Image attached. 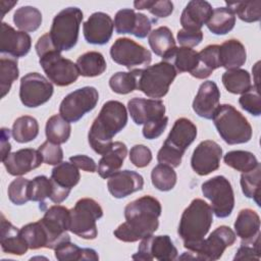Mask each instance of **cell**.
I'll use <instances>...</instances> for the list:
<instances>
[{
	"label": "cell",
	"instance_id": "1",
	"mask_svg": "<svg viewBox=\"0 0 261 261\" xmlns=\"http://www.w3.org/2000/svg\"><path fill=\"white\" fill-rule=\"evenodd\" d=\"M161 204L152 196H143L124 208L125 221L113 231L114 237L125 243H134L153 234L159 226Z\"/></svg>",
	"mask_w": 261,
	"mask_h": 261
},
{
	"label": "cell",
	"instance_id": "2",
	"mask_svg": "<svg viewBox=\"0 0 261 261\" xmlns=\"http://www.w3.org/2000/svg\"><path fill=\"white\" fill-rule=\"evenodd\" d=\"M126 123L127 111L121 102L110 100L104 103L88 134L91 148L100 155L105 154L113 144V137L122 130Z\"/></svg>",
	"mask_w": 261,
	"mask_h": 261
},
{
	"label": "cell",
	"instance_id": "3",
	"mask_svg": "<svg viewBox=\"0 0 261 261\" xmlns=\"http://www.w3.org/2000/svg\"><path fill=\"white\" fill-rule=\"evenodd\" d=\"M213 223V211L202 199H194L184 210L177 233L182 240L184 247L193 252L204 240Z\"/></svg>",
	"mask_w": 261,
	"mask_h": 261
},
{
	"label": "cell",
	"instance_id": "4",
	"mask_svg": "<svg viewBox=\"0 0 261 261\" xmlns=\"http://www.w3.org/2000/svg\"><path fill=\"white\" fill-rule=\"evenodd\" d=\"M196 137L197 127L190 119L185 117L176 119L161 149L158 151V162L171 167H178L186 150L195 141Z\"/></svg>",
	"mask_w": 261,
	"mask_h": 261
},
{
	"label": "cell",
	"instance_id": "5",
	"mask_svg": "<svg viewBox=\"0 0 261 261\" xmlns=\"http://www.w3.org/2000/svg\"><path fill=\"white\" fill-rule=\"evenodd\" d=\"M212 119L219 136L228 145L248 143L252 138L251 124L230 104L219 105Z\"/></svg>",
	"mask_w": 261,
	"mask_h": 261
},
{
	"label": "cell",
	"instance_id": "6",
	"mask_svg": "<svg viewBox=\"0 0 261 261\" xmlns=\"http://www.w3.org/2000/svg\"><path fill=\"white\" fill-rule=\"evenodd\" d=\"M83 18V12L77 7L64 8L54 16L49 36L59 52L68 51L75 46Z\"/></svg>",
	"mask_w": 261,
	"mask_h": 261
},
{
	"label": "cell",
	"instance_id": "7",
	"mask_svg": "<svg viewBox=\"0 0 261 261\" xmlns=\"http://www.w3.org/2000/svg\"><path fill=\"white\" fill-rule=\"evenodd\" d=\"M177 72L173 65L161 61L145 68H139L137 89L150 98H162L169 90Z\"/></svg>",
	"mask_w": 261,
	"mask_h": 261
},
{
	"label": "cell",
	"instance_id": "8",
	"mask_svg": "<svg viewBox=\"0 0 261 261\" xmlns=\"http://www.w3.org/2000/svg\"><path fill=\"white\" fill-rule=\"evenodd\" d=\"M103 216L100 204L91 198L80 199L69 209V231L85 240H94L98 236L96 222Z\"/></svg>",
	"mask_w": 261,
	"mask_h": 261
},
{
	"label": "cell",
	"instance_id": "9",
	"mask_svg": "<svg viewBox=\"0 0 261 261\" xmlns=\"http://www.w3.org/2000/svg\"><path fill=\"white\" fill-rule=\"evenodd\" d=\"M237 236L234 231L226 225H221L215 228L207 239H204L201 244L193 252H185L179 259H193L214 261L220 259L224 250L234 244Z\"/></svg>",
	"mask_w": 261,
	"mask_h": 261
},
{
	"label": "cell",
	"instance_id": "10",
	"mask_svg": "<svg viewBox=\"0 0 261 261\" xmlns=\"http://www.w3.org/2000/svg\"><path fill=\"white\" fill-rule=\"evenodd\" d=\"M57 49L49 50L39 56V63L50 82L58 87L69 86L74 83L80 71L76 63L64 58Z\"/></svg>",
	"mask_w": 261,
	"mask_h": 261
},
{
	"label": "cell",
	"instance_id": "11",
	"mask_svg": "<svg viewBox=\"0 0 261 261\" xmlns=\"http://www.w3.org/2000/svg\"><path fill=\"white\" fill-rule=\"evenodd\" d=\"M202 193L210 200L211 209L216 217L229 216L234 207V194L229 180L223 175H216L202 184Z\"/></svg>",
	"mask_w": 261,
	"mask_h": 261
},
{
	"label": "cell",
	"instance_id": "12",
	"mask_svg": "<svg viewBox=\"0 0 261 261\" xmlns=\"http://www.w3.org/2000/svg\"><path fill=\"white\" fill-rule=\"evenodd\" d=\"M98 100L99 94L96 88L90 86L80 88L63 98L59 106V114L68 122H76L96 107Z\"/></svg>",
	"mask_w": 261,
	"mask_h": 261
},
{
	"label": "cell",
	"instance_id": "13",
	"mask_svg": "<svg viewBox=\"0 0 261 261\" xmlns=\"http://www.w3.org/2000/svg\"><path fill=\"white\" fill-rule=\"evenodd\" d=\"M110 56L117 64L127 69L140 66H149L152 60L151 52L141 44L128 38L117 39L110 48Z\"/></svg>",
	"mask_w": 261,
	"mask_h": 261
},
{
	"label": "cell",
	"instance_id": "14",
	"mask_svg": "<svg viewBox=\"0 0 261 261\" xmlns=\"http://www.w3.org/2000/svg\"><path fill=\"white\" fill-rule=\"evenodd\" d=\"M53 85L38 72H30L20 79L19 99L29 108L39 107L50 100L53 95Z\"/></svg>",
	"mask_w": 261,
	"mask_h": 261
},
{
	"label": "cell",
	"instance_id": "15",
	"mask_svg": "<svg viewBox=\"0 0 261 261\" xmlns=\"http://www.w3.org/2000/svg\"><path fill=\"white\" fill-rule=\"evenodd\" d=\"M48 236V249H55L59 244L69 241V209L61 205H54L48 208L40 219Z\"/></svg>",
	"mask_w": 261,
	"mask_h": 261
},
{
	"label": "cell",
	"instance_id": "16",
	"mask_svg": "<svg viewBox=\"0 0 261 261\" xmlns=\"http://www.w3.org/2000/svg\"><path fill=\"white\" fill-rule=\"evenodd\" d=\"M177 249L173 245L170 237L164 236H149L142 240L139 245L138 252L132 256L134 260H159L171 261L177 258Z\"/></svg>",
	"mask_w": 261,
	"mask_h": 261
},
{
	"label": "cell",
	"instance_id": "17",
	"mask_svg": "<svg viewBox=\"0 0 261 261\" xmlns=\"http://www.w3.org/2000/svg\"><path fill=\"white\" fill-rule=\"evenodd\" d=\"M221 157V147L214 141L206 140L201 142L194 150L191 166L197 174L204 176L219 168Z\"/></svg>",
	"mask_w": 261,
	"mask_h": 261
},
{
	"label": "cell",
	"instance_id": "18",
	"mask_svg": "<svg viewBox=\"0 0 261 261\" xmlns=\"http://www.w3.org/2000/svg\"><path fill=\"white\" fill-rule=\"evenodd\" d=\"M152 21L144 13H136L135 10L123 8L116 12L114 28L117 34H130L139 39L146 38L151 31Z\"/></svg>",
	"mask_w": 261,
	"mask_h": 261
},
{
	"label": "cell",
	"instance_id": "19",
	"mask_svg": "<svg viewBox=\"0 0 261 261\" xmlns=\"http://www.w3.org/2000/svg\"><path fill=\"white\" fill-rule=\"evenodd\" d=\"M32 47L30 35L22 31H15L6 22L1 23L0 52L18 58L25 56Z\"/></svg>",
	"mask_w": 261,
	"mask_h": 261
},
{
	"label": "cell",
	"instance_id": "20",
	"mask_svg": "<svg viewBox=\"0 0 261 261\" xmlns=\"http://www.w3.org/2000/svg\"><path fill=\"white\" fill-rule=\"evenodd\" d=\"M114 22L105 12H94L83 25L85 40L89 44L104 45L112 37Z\"/></svg>",
	"mask_w": 261,
	"mask_h": 261
},
{
	"label": "cell",
	"instance_id": "21",
	"mask_svg": "<svg viewBox=\"0 0 261 261\" xmlns=\"http://www.w3.org/2000/svg\"><path fill=\"white\" fill-rule=\"evenodd\" d=\"M2 162L9 174L18 176L38 168L42 164L43 158L39 150L25 148L9 153L2 159Z\"/></svg>",
	"mask_w": 261,
	"mask_h": 261
},
{
	"label": "cell",
	"instance_id": "22",
	"mask_svg": "<svg viewBox=\"0 0 261 261\" xmlns=\"http://www.w3.org/2000/svg\"><path fill=\"white\" fill-rule=\"evenodd\" d=\"M127 109L134 122L139 125L165 116V106L157 99L133 98L127 102Z\"/></svg>",
	"mask_w": 261,
	"mask_h": 261
},
{
	"label": "cell",
	"instance_id": "23",
	"mask_svg": "<svg viewBox=\"0 0 261 261\" xmlns=\"http://www.w3.org/2000/svg\"><path fill=\"white\" fill-rule=\"evenodd\" d=\"M108 178V191L116 199L125 198L144 187L143 176L134 170H118Z\"/></svg>",
	"mask_w": 261,
	"mask_h": 261
},
{
	"label": "cell",
	"instance_id": "24",
	"mask_svg": "<svg viewBox=\"0 0 261 261\" xmlns=\"http://www.w3.org/2000/svg\"><path fill=\"white\" fill-rule=\"evenodd\" d=\"M220 91L212 81L201 84L198 93L193 101V109L200 117L212 119L215 110L219 106Z\"/></svg>",
	"mask_w": 261,
	"mask_h": 261
},
{
	"label": "cell",
	"instance_id": "25",
	"mask_svg": "<svg viewBox=\"0 0 261 261\" xmlns=\"http://www.w3.org/2000/svg\"><path fill=\"white\" fill-rule=\"evenodd\" d=\"M233 226L237 236L241 239V245L253 244L260 240V217L253 209H242Z\"/></svg>",
	"mask_w": 261,
	"mask_h": 261
},
{
	"label": "cell",
	"instance_id": "26",
	"mask_svg": "<svg viewBox=\"0 0 261 261\" xmlns=\"http://www.w3.org/2000/svg\"><path fill=\"white\" fill-rule=\"evenodd\" d=\"M212 6L203 0L190 1L180 15V24L186 30L200 31L212 14Z\"/></svg>",
	"mask_w": 261,
	"mask_h": 261
},
{
	"label": "cell",
	"instance_id": "27",
	"mask_svg": "<svg viewBox=\"0 0 261 261\" xmlns=\"http://www.w3.org/2000/svg\"><path fill=\"white\" fill-rule=\"evenodd\" d=\"M0 245L4 253L17 256L23 255L29 249L27 242L20 233V229L8 221L3 214H1Z\"/></svg>",
	"mask_w": 261,
	"mask_h": 261
},
{
	"label": "cell",
	"instance_id": "28",
	"mask_svg": "<svg viewBox=\"0 0 261 261\" xmlns=\"http://www.w3.org/2000/svg\"><path fill=\"white\" fill-rule=\"evenodd\" d=\"M127 148L122 142H113L109 151L102 155V158L99 160L97 172L102 178H108L113 173L117 172L126 157Z\"/></svg>",
	"mask_w": 261,
	"mask_h": 261
},
{
	"label": "cell",
	"instance_id": "29",
	"mask_svg": "<svg viewBox=\"0 0 261 261\" xmlns=\"http://www.w3.org/2000/svg\"><path fill=\"white\" fill-rule=\"evenodd\" d=\"M220 64L226 70L240 68L247 60L245 46L236 39H230L219 46Z\"/></svg>",
	"mask_w": 261,
	"mask_h": 261
},
{
	"label": "cell",
	"instance_id": "30",
	"mask_svg": "<svg viewBox=\"0 0 261 261\" xmlns=\"http://www.w3.org/2000/svg\"><path fill=\"white\" fill-rule=\"evenodd\" d=\"M173 65L176 72H190L195 71L199 63V55L192 48L175 47L167 56L162 58Z\"/></svg>",
	"mask_w": 261,
	"mask_h": 261
},
{
	"label": "cell",
	"instance_id": "31",
	"mask_svg": "<svg viewBox=\"0 0 261 261\" xmlns=\"http://www.w3.org/2000/svg\"><path fill=\"white\" fill-rule=\"evenodd\" d=\"M198 55L199 63L195 71L191 74L192 76L204 80L210 76L214 69L221 67L219 59V45H208L198 52Z\"/></svg>",
	"mask_w": 261,
	"mask_h": 261
},
{
	"label": "cell",
	"instance_id": "32",
	"mask_svg": "<svg viewBox=\"0 0 261 261\" xmlns=\"http://www.w3.org/2000/svg\"><path fill=\"white\" fill-rule=\"evenodd\" d=\"M51 179L58 188L70 192L79 184L81 174L79 168L73 163L64 161L55 165L52 169Z\"/></svg>",
	"mask_w": 261,
	"mask_h": 261
},
{
	"label": "cell",
	"instance_id": "33",
	"mask_svg": "<svg viewBox=\"0 0 261 261\" xmlns=\"http://www.w3.org/2000/svg\"><path fill=\"white\" fill-rule=\"evenodd\" d=\"M55 258L59 261H73V260H93L99 259L97 252L90 248H80L69 241L59 244L55 249Z\"/></svg>",
	"mask_w": 261,
	"mask_h": 261
},
{
	"label": "cell",
	"instance_id": "34",
	"mask_svg": "<svg viewBox=\"0 0 261 261\" xmlns=\"http://www.w3.org/2000/svg\"><path fill=\"white\" fill-rule=\"evenodd\" d=\"M148 42L152 51L162 58L176 47L173 35L167 27H159L153 30L149 34Z\"/></svg>",
	"mask_w": 261,
	"mask_h": 261
},
{
	"label": "cell",
	"instance_id": "35",
	"mask_svg": "<svg viewBox=\"0 0 261 261\" xmlns=\"http://www.w3.org/2000/svg\"><path fill=\"white\" fill-rule=\"evenodd\" d=\"M76 66L80 75L94 77L102 74L106 70L107 65L104 56L100 52L89 51L77 58Z\"/></svg>",
	"mask_w": 261,
	"mask_h": 261
},
{
	"label": "cell",
	"instance_id": "36",
	"mask_svg": "<svg viewBox=\"0 0 261 261\" xmlns=\"http://www.w3.org/2000/svg\"><path fill=\"white\" fill-rule=\"evenodd\" d=\"M236 24V15L227 7H218L213 9L206 25L214 35H226Z\"/></svg>",
	"mask_w": 261,
	"mask_h": 261
},
{
	"label": "cell",
	"instance_id": "37",
	"mask_svg": "<svg viewBox=\"0 0 261 261\" xmlns=\"http://www.w3.org/2000/svg\"><path fill=\"white\" fill-rule=\"evenodd\" d=\"M11 134L15 142L20 144L29 143L38 137L39 123L33 116H20L14 120Z\"/></svg>",
	"mask_w": 261,
	"mask_h": 261
},
{
	"label": "cell",
	"instance_id": "38",
	"mask_svg": "<svg viewBox=\"0 0 261 261\" xmlns=\"http://www.w3.org/2000/svg\"><path fill=\"white\" fill-rule=\"evenodd\" d=\"M55 191L54 182L46 175L36 176L33 180H30L29 186V198L30 201L40 202V209L45 208V200L52 199Z\"/></svg>",
	"mask_w": 261,
	"mask_h": 261
},
{
	"label": "cell",
	"instance_id": "39",
	"mask_svg": "<svg viewBox=\"0 0 261 261\" xmlns=\"http://www.w3.org/2000/svg\"><path fill=\"white\" fill-rule=\"evenodd\" d=\"M221 80L224 88L232 94H244L252 87L250 73L241 68L226 70Z\"/></svg>",
	"mask_w": 261,
	"mask_h": 261
},
{
	"label": "cell",
	"instance_id": "40",
	"mask_svg": "<svg viewBox=\"0 0 261 261\" xmlns=\"http://www.w3.org/2000/svg\"><path fill=\"white\" fill-rule=\"evenodd\" d=\"M13 22L22 32H35L42 23V13L34 6H21L15 10Z\"/></svg>",
	"mask_w": 261,
	"mask_h": 261
},
{
	"label": "cell",
	"instance_id": "41",
	"mask_svg": "<svg viewBox=\"0 0 261 261\" xmlns=\"http://www.w3.org/2000/svg\"><path fill=\"white\" fill-rule=\"evenodd\" d=\"M45 133L48 141L60 145L66 143L69 139L71 126L70 123L65 120L60 114H56L51 116L47 120Z\"/></svg>",
	"mask_w": 261,
	"mask_h": 261
},
{
	"label": "cell",
	"instance_id": "42",
	"mask_svg": "<svg viewBox=\"0 0 261 261\" xmlns=\"http://www.w3.org/2000/svg\"><path fill=\"white\" fill-rule=\"evenodd\" d=\"M18 74L17 58L10 55H2L0 59V90L2 98L10 91L11 85L17 80Z\"/></svg>",
	"mask_w": 261,
	"mask_h": 261
},
{
	"label": "cell",
	"instance_id": "43",
	"mask_svg": "<svg viewBox=\"0 0 261 261\" xmlns=\"http://www.w3.org/2000/svg\"><path fill=\"white\" fill-rule=\"evenodd\" d=\"M20 233L24 239V241L27 242L29 249H32V250H37L41 248L48 249V243H49L48 236L40 220L23 225L20 228Z\"/></svg>",
	"mask_w": 261,
	"mask_h": 261
},
{
	"label": "cell",
	"instance_id": "44",
	"mask_svg": "<svg viewBox=\"0 0 261 261\" xmlns=\"http://www.w3.org/2000/svg\"><path fill=\"white\" fill-rule=\"evenodd\" d=\"M223 160L227 166L241 172H248L259 164L256 156L253 153L243 150L227 152L224 155Z\"/></svg>",
	"mask_w": 261,
	"mask_h": 261
},
{
	"label": "cell",
	"instance_id": "45",
	"mask_svg": "<svg viewBox=\"0 0 261 261\" xmlns=\"http://www.w3.org/2000/svg\"><path fill=\"white\" fill-rule=\"evenodd\" d=\"M138 71L139 68L132 69L127 72L118 71L114 73L109 80V87L114 93L120 95L132 93L138 86Z\"/></svg>",
	"mask_w": 261,
	"mask_h": 261
},
{
	"label": "cell",
	"instance_id": "46",
	"mask_svg": "<svg viewBox=\"0 0 261 261\" xmlns=\"http://www.w3.org/2000/svg\"><path fill=\"white\" fill-rule=\"evenodd\" d=\"M234 15L245 22H255L261 17V1H245V2H225Z\"/></svg>",
	"mask_w": 261,
	"mask_h": 261
},
{
	"label": "cell",
	"instance_id": "47",
	"mask_svg": "<svg viewBox=\"0 0 261 261\" xmlns=\"http://www.w3.org/2000/svg\"><path fill=\"white\" fill-rule=\"evenodd\" d=\"M176 172L173 167L159 163L151 172L152 185L161 192H168L172 190L176 184Z\"/></svg>",
	"mask_w": 261,
	"mask_h": 261
},
{
	"label": "cell",
	"instance_id": "48",
	"mask_svg": "<svg viewBox=\"0 0 261 261\" xmlns=\"http://www.w3.org/2000/svg\"><path fill=\"white\" fill-rule=\"evenodd\" d=\"M260 178L261 166L260 163L248 172H242L241 187L244 195L247 198L253 199L258 206H260Z\"/></svg>",
	"mask_w": 261,
	"mask_h": 261
},
{
	"label": "cell",
	"instance_id": "49",
	"mask_svg": "<svg viewBox=\"0 0 261 261\" xmlns=\"http://www.w3.org/2000/svg\"><path fill=\"white\" fill-rule=\"evenodd\" d=\"M135 8L139 10L147 9L154 16L158 18L167 17L173 12V3L168 0L161 1H151V0H142L134 2Z\"/></svg>",
	"mask_w": 261,
	"mask_h": 261
},
{
	"label": "cell",
	"instance_id": "50",
	"mask_svg": "<svg viewBox=\"0 0 261 261\" xmlns=\"http://www.w3.org/2000/svg\"><path fill=\"white\" fill-rule=\"evenodd\" d=\"M30 180L23 177L13 179L8 186V198L15 205H23L30 201L29 198Z\"/></svg>",
	"mask_w": 261,
	"mask_h": 261
},
{
	"label": "cell",
	"instance_id": "51",
	"mask_svg": "<svg viewBox=\"0 0 261 261\" xmlns=\"http://www.w3.org/2000/svg\"><path fill=\"white\" fill-rule=\"evenodd\" d=\"M241 107L248 113L259 116L261 114V99L259 94V87L252 86L246 93L242 94L239 99Z\"/></svg>",
	"mask_w": 261,
	"mask_h": 261
},
{
	"label": "cell",
	"instance_id": "52",
	"mask_svg": "<svg viewBox=\"0 0 261 261\" xmlns=\"http://www.w3.org/2000/svg\"><path fill=\"white\" fill-rule=\"evenodd\" d=\"M38 150L42 155L43 162H45L46 164L57 165L62 162L63 151L59 145L47 140L39 147Z\"/></svg>",
	"mask_w": 261,
	"mask_h": 261
},
{
	"label": "cell",
	"instance_id": "53",
	"mask_svg": "<svg viewBox=\"0 0 261 261\" xmlns=\"http://www.w3.org/2000/svg\"><path fill=\"white\" fill-rule=\"evenodd\" d=\"M129 161L139 168L146 167L152 161V152L145 145H135L129 151Z\"/></svg>",
	"mask_w": 261,
	"mask_h": 261
},
{
	"label": "cell",
	"instance_id": "54",
	"mask_svg": "<svg viewBox=\"0 0 261 261\" xmlns=\"http://www.w3.org/2000/svg\"><path fill=\"white\" fill-rule=\"evenodd\" d=\"M168 123V117L163 116L160 119H156L144 124L143 136L148 140H154L159 138L165 130Z\"/></svg>",
	"mask_w": 261,
	"mask_h": 261
},
{
	"label": "cell",
	"instance_id": "55",
	"mask_svg": "<svg viewBox=\"0 0 261 261\" xmlns=\"http://www.w3.org/2000/svg\"><path fill=\"white\" fill-rule=\"evenodd\" d=\"M203 40V32L181 29L177 32V41L181 47L192 48L199 45Z\"/></svg>",
	"mask_w": 261,
	"mask_h": 261
},
{
	"label": "cell",
	"instance_id": "56",
	"mask_svg": "<svg viewBox=\"0 0 261 261\" xmlns=\"http://www.w3.org/2000/svg\"><path fill=\"white\" fill-rule=\"evenodd\" d=\"M260 240L253 244L241 245L233 257V260H259L260 259Z\"/></svg>",
	"mask_w": 261,
	"mask_h": 261
},
{
	"label": "cell",
	"instance_id": "57",
	"mask_svg": "<svg viewBox=\"0 0 261 261\" xmlns=\"http://www.w3.org/2000/svg\"><path fill=\"white\" fill-rule=\"evenodd\" d=\"M69 161L73 163L77 168L88 171V172H96L97 164L96 162L87 155H74L69 158Z\"/></svg>",
	"mask_w": 261,
	"mask_h": 261
},
{
	"label": "cell",
	"instance_id": "58",
	"mask_svg": "<svg viewBox=\"0 0 261 261\" xmlns=\"http://www.w3.org/2000/svg\"><path fill=\"white\" fill-rule=\"evenodd\" d=\"M10 130L8 128L3 127L1 129V159H4L9 153L11 149V145L9 143Z\"/></svg>",
	"mask_w": 261,
	"mask_h": 261
},
{
	"label": "cell",
	"instance_id": "59",
	"mask_svg": "<svg viewBox=\"0 0 261 261\" xmlns=\"http://www.w3.org/2000/svg\"><path fill=\"white\" fill-rule=\"evenodd\" d=\"M17 3V1H1L0 4H1V10H2V14H1V17L3 18L5 13L7 11H9L15 4Z\"/></svg>",
	"mask_w": 261,
	"mask_h": 261
}]
</instances>
